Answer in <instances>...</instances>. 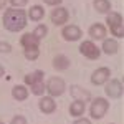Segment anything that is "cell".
Here are the masks:
<instances>
[{
	"instance_id": "6da1fadb",
	"label": "cell",
	"mask_w": 124,
	"mask_h": 124,
	"mask_svg": "<svg viewBox=\"0 0 124 124\" xmlns=\"http://www.w3.org/2000/svg\"><path fill=\"white\" fill-rule=\"evenodd\" d=\"M2 25L7 31H12V33H18L22 30H25L28 25L27 12L23 8H13V7L5 8L3 17H2Z\"/></svg>"
},
{
	"instance_id": "7a4b0ae2",
	"label": "cell",
	"mask_w": 124,
	"mask_h": 124,
	"mask_svg": "<svg viewBox=\"0 0 124 124\" xmlns=\"http://www.w3.org/2000/svg\"><path fill=\"white\" fill-rule=\"evenodd\" d=\"M106 28L108 31H111L113 38L116 40H121L124 37V20H123V15L119 12H109L106 13Z\"/></svg>"
},
{
	"instance_id": "3957f363",
	"label": "cell",
	"mask_w": 124,
	"mask_h": 124,
	"mask_svg": "<svg viewBox=\"0 0 124 124\" xmlns=\"http://www.w3.org/2000/svg\"><path fill=\"white\" fill-rule=\"evenodd\" d=\"M109 111V101L108 98H94L89 104V119H103Z\"/></svg>"
},
{
	"instance_id": "277c9868",
	"label": "cell",
	"mask_w": 124,
	"mask_h": 124,
	"mask_svg": "<svg viewBox=\"0 0 124 124\" xmlns=\"http://www.w3.org/2000/svg\"><path fill=\"white\" fill-rule=\"evenodd\" d=\"M66 91V83L65 79L60 76H51L45 81V93H48V96L51 98H58L63 96Z\"/></svg>"
},
{
	"instance_id": "5b68a950",
	"label": "cell",
	"mask_w": 124,
	"mask_h": 124,
	"mask_svg": "<svg viewBox=\"0 0 124 124\" xmlns=\"http://www.w3.org/2000/svg\"><path fill=\"white\" fill-rule=\"evenodd\" d=\"M104 93L108 98L111 99H119L123 98V93H124V86H123V81L119 78H109L108 81L104 83Z\"/></svg>"
},
{
	"instance_id": "8992f818",
	"label": "cell",
	"mask_w": 124,
	"mask_h": 124,
	"mask_svg": "<svg viewBox=\"0 0 124 124\" xmlns=\"http://www.w3.org/2000/svg\"><path fill=\"white\" fill-rule=\"evenodd\" d=\"M79 53L85 58L93 60V61L101 56V50H99V46L96 45L93 40H85V41H81V43H79Z\"/></svg>"
},
{
	"instance_id": "52a82bcc",
	"label": "cell",
	"mask_w": 124,
	"mask_h": 124,
	"mask_svg": "<svg viewBox=\"0 0 124 124\" xmlns=\"http://www.w3.org/2000/svg\"><path fill=\"white\" fill-rule=\"evenodd\" d=\"M68 20H70V12H68V8L61 7V5L53 7L51 13H50V22H51L53 25H56V27H63V25H66V23H68Z\"/></svg>"
},
{
	"instance_id": "ba28073f",
	"label": "cell",
	"mask_w": 124,
	"mask_h": 124,
	"mask_svg": "<svg viewBox=\"0 0 124 124\" xmlns=\"http://www.w3.org/2000/svg\"><path fill=\"white\" fill-rule=\"evenodd\" d=\"M61 37L65 41H78V40L83 38V30L78 25H63Z\"/></svg>"
},
{
	"instance_id": "9c48e42d",
	"label": "cell",
	"mask_w": 124,
	"mask_h": 124,
	"mask_svg": "<svg viewBox=\"0 0 124 124\" xmlns=\"http://www.w3.org/2000/svg\"><path fill=\"white\" fill-rule=\"evenodd\" d=\"M109 78H111V70L108 66H101V68H96L91 73V83L94 86H103Z\"/></svg>"
},
{
	"instance_id": "30bf717a",
	"label": "cell",
	"mask_w": 124,
	"mask_h": 124,
	"mask_svg": "<svg viewBox=\"0 0 124 124\" xmlns=\"http://www.w3.org/2000/svg\"><path fill=\"white\" fill-rule=\"evenodd\" d=\"M38 108L40 111L43 113V114H53L55 111H56V101H55V98H51V96H40V101H38Z\"/></svg>"
},
{
	"instance_id": "8fae6325",
	"label": "cell",
	"mask_w": 124,
	"mask_h": 124,
	"mask_svg": "<svg viewBox=\"0 0 124 124\" xmlns=\"http://www.w3.org/2000/svg\"><path fill=\"white\" fill-rule=\"evenodd\" d=\"M88 35H89V38H91V40H104L106 37H108V28H106L104 23L96 22V23H93V25L89 27Z\"/></svg>"
},
{
	"instance_id": "7c38bea8",
	"label": "cell",
	"mask_w": 124,
	"mask_h": 124,
	"mask_svg": "<svg viewBox=\"0 0 124 124\" xmlns=\"http://www.w3.org/2000/svg\"><path fill=\"white\" fill-rule=\"evenodd\" d=\"M70 94H71L73 99H79V101H85V103H88V101L93 99V98H91V93H89L86 88H83V86H79V85L70 86Z\"/></svg>"
},
{
	"instance_id": "4fadbf2b",
	"label": "cell",
	"mask_w": 124,
	"mask_h": 124,
	"mask_svg": "<svg viewBox=\"0 0 124 124\" xmlns=\"http://www.w3.org/2000/svg\"><path fill=\"white\" fill-rule=\"evenodd\" d=\"M104 55H109V56H113L117 53V50H119V43H117V40L116 38H108L106 37L103 40V43H101V48H99Z\"/></svg>"
},
{
	"instance_id": "5bb4252c",
	"label": "cell",
	"mask_w": 124,
	"mask_h": 124,
	"mask_svg": "<svg viewBox=\"0 0 124 124\" xmlns=\"http://www.w3.org/2000/svg\"><path fill=\"white\" fill-rule=\"evenodd\" d=\"M30 96V89L27 85H15L12 88V98L15 99V101H27Z\"/></svg>"
},
{
	"instance_id": "9a60e30c",
	"label": "cell",
	"mask_w": 124,
	"mask_h": 124,
	"mask_svg": "<svg viewBox=\"0 0 124 124\" xmlns=\"http://www.w3.org/2000/svg\"><path fill=\"white\" fill-rule=\"evenodd\" d=\"M68 113H70L71 117H81L86 113V103L79 101V99H73V103L68 108Z\"/></svg>"
},
{
	"instance_id": "2e32d148",
	"label": "cell",
	"mask_w": 124,
	"mask_h": 124,
	"mask_svg": "<svg viewBox=\"0 0 124 124\" xmlns=\"http://www.w3.org/2000/svg\"><path fill=\"white\" fill-rule=\"evenodd\" d=\"M27 17L31 22H41L45 18V7L43 5H31L27 12Z\"/></svg>"
},
{
	"instance_id": "e0dca14e",
	"label": "cell",
	"mask_w": 124,
	"mask_h": 124,
	"mask_svg": "<svg viewBox=\"0 0 124 124\" xmlns=\"http://www.w3.org/2000/svg\"><path fill=\"white\" fill-rule=\"evenodd\" d=\"M51 65H53V68H55L56 71H66L68 68L71 66V60H70L66 55H56V56L53 58Z\"/></svg>"
},
{
	"instance_id": "ac0fdd59",
	"label": "cell",
	"mask_w": 124,
	"mask_h": 124,
	"mask_svg": "<svg viewBox=\"0 0 124 124\" xmlns=\"http://www.w3.org/2000/svg\"><path fill=\"white\" fill-rule=\"evenodd\" d=\"M38 81H45V71L43 70H35L31 73H27L23 78V85L31 86L33 83H38Z\"/></svg>"
},
{
	"instance_id": "d6986e66",
	"label": "cell",
	"mask_w": 124,
	"mask_h": 124,
	"mask_svg": "<svg viewBox=\"0 0 124 124\" xmlns=\"http://www.w3.org/2000/svg\"><path fill=\"white\" fill-rule=\"evenodd\" d=\"M40 41L38 38H35V35L31 33V31H27V33H23L22 35V38H20V45L23 48H28V46H40Z\"/></svg>"
},
{
	"instance_id": "ffe728a7",
	"label": "cell",
	"mask_w": 124,
	"mask_h": 124,
	"mask_svg": "<svg viewBox=\"0 0 124 124\" xmlns=\"http://www.w3.org/2000/svg\"><path fill=\"white\" fill-rule=\"evenodd\" d=\"M93 7H94L96 13L106 15L111 12V2L109 0H93Z\"/></svg>"
},
{
	"instance_id": "44dd1931",
	"label": "cell",
	"mask_w": 124,
	"mask_h": 124,
	"mask_svg": "<svg viewBox=\"0 0 124 124\" xmlns=\"http://www.w3.org/2000/svg\"><path fill=\"white\" fill-rule=\"evenodd\" d=\"M23 56L28 61H37L40 58V46H28L23 48Z\"/></svg>"
},
{
	"instance_id": "7402d4cb",
	"label": "cell",
	"mask_w": 124,
	"mask_h": 124,
	"mask_svg": "<svg viewBox=\"0 0 124 124\" xmlns=\"http://www.w3.org/2000/svg\"><path fill=\"white\" fill-rule=\"evenodd\" d=\"M30 94L35 96H43L45 94V81H38V83H33L31 86H28Z\"/></svg>"
},
{
	"instance_id": "603a6c76",
	"label": "cell",
	"mask_w": 124,
	"mask_h": 124,
	"mask_svg": "<svg viewBox=\"0 0 124 124\" xmlns=\"http://www.w3.org/2000/svg\"><path fill=\"white\" fill-rule=\"evenodd\" d=\"M31 33L35 35V38H38L40 41H41V40H43V38L48 35V25H45V23H40V25H37V27H35V30H33Z\"/></svg>"
},
{
	"instance_id": "cb8c5ba5",
	"label": "cell",
	"mask_w": 124,
	"mask_h": 124,
	"mask_svg": "<svg viewBox=\"0 0 124 124\" xmlns=\"http://www.w3.org/2000/svg\"><path fill=\"white\" fill-rule=\"evenodd\" d=\"M10 124H28V121H27V117H25L23 114H17V116L12 117Z\"/></svg>"
},
{
	"instance_id": "d4e9b609",
	"label": "cell",
	"mask_w": 124,
	"mask_h": 124,
	"mask_svg": "<svg viewBox=\"0 0 124 124\" xmlns=\"http://www.w3.org/2000/svg\"><path fill=\"white\" fill-rule=\"evenodd\" d=\"M10 7H13V8H23L27 3H28V0H8Z\"/></svg>"
},
{
	"instance_id": "484cf974",
	"label": "cell",
	"mask_w": 124,
	"mask_h": 124,
	"mask_svg": "<svg viewBox=\"0 0 124 124\" xmlns=\"http://www.w3.org/2000/svg\"><path fill=\"white\" fill-rule=\"evenodd\" d=\"M0 53L2 55L12 53V45H10L8 41H0Z\"/></svg>"
},
{
	"instance_id": "4316f807",
	"label": "cell",
	"mask_w": 124,
	"mask_h": 124,
	"mask_svg": "<svg viewBox=\"0 0 124 124\" xmlns=\"http://www.w3.org/2000/svg\"><path fill=\"white\" fill-rule=\"evenodd\" d=\"M73 124H93V123H91V119H88V117H85V116H81V117H76V119L73 121Z\"/></svg>"
},
{
	"instance_id": "83f0119b",
	"label": "cell",
	"mask_w": 124,
	"mask_h": 124,
	"mask_svg": "<svg viewBox=\"0 0 124 124\" xmlns=\"http://www.w3.org/2000/svg\"><path fill=\"white\" fill-rule=\"evenodd\" d=\"M61 2L63 0H43V3L48 7H58V5H61Z\"/></svg>"
},
{
	"instance_id": "f1b7e54d",
	"label": "cell",
	"mask_w": 124,
	"mask_h": 124,
	"mask_svg": "<svg viewBox=\"0 0 124 124\" xmlns=\"http://www.w3.org/2000/svg\"><path fill=\"white\" fill-rule=\"evenodd\" d=\"M7 3H8V0H0V10L7 8Z\"/></svg>"
},
{
	"instance_id": "f546056e",
	"label": "cell",
	"mask_w": 124,
	"mask_h": 124,
	"mask_svg": "<svg viewBox=\"0 0 124 124\" xmlns=\"http://www.w3.org/2000/svg\"><path fill=\"white\" fill-rule=\"evenodd\" d=\"M3 75H5V68H3L2 65H0V78L3 76Z\"/></svg>"
},
{
	"instance_id": "4dcf8cb0",
	"label": "cell",
	"mask_w": 124,
	"mask_h": 124,
	"mask_svg": "<svg viewBox=\"0 0 124 124\" xmlns=\"http://www.w3.org/2000/svg\"><path fill=\"white\" fill-rule=\"evenodd\" d=\"M109 124H114V123H109Z\"/></svg>"
}]
</instances>
